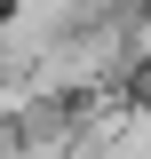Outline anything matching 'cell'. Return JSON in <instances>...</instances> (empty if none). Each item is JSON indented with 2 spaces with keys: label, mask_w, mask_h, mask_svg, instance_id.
Wrapping results in <instances>:
<instances>
[{
  "label": "cell",
  "mask_w": 151,
  "mask_h": 159,
  "mask_svg": "<svg viewBox=\"0 0 151 159\" xmlns=\"http://www.w3.org/2000/svg\"><path fill=\"white\" fill-rule=\"evenodd\" d=\"M0 159H64V151H48V143H24L16 127H8V135H0Z\"/></svg>",
  "instance_id": "cell-1"
}]
</instances>
